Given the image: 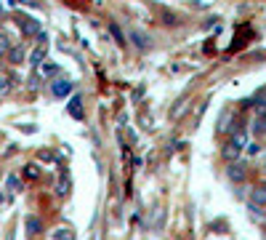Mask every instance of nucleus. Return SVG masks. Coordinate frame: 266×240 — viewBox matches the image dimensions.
<instances>
[{
    "mask_svg": "<svg viewBox=\"0 0 266 240\" xmlns=\"http://www.w3.org/2000/svg\"><path fill=\"white\" fill-rule=\"evenodd\" d=\"M264 173H266V163H264Z\"/></svg>",
    "mask_w": 266,
    "mask_h": 240,
    "instance_id": "nucleus-22",
    "label": "nucleus"
},
{
    "mask_svg": "<svg viewBox=\"0 0 266 240\" xmlns=\"http://www.w3.org/2000/svg\"><path fill=\"white\" fill-rule=\"evenodd\" d=\"M125 37H131L136 48H141V51H147V48H149V37L144 35V32H139V30H131Z\"/></svg>",
    "mask_w": 266,
    "mask_h": 240,
    "instance_id": "nucleus-8",
    "label": "nucleus"
},
{
    "mask_svg": "<svg viewBox=\"0 0 266 240\" xmlns=\"http://www.w3.org/2000/svg\"><path fill=\"white\" fill-rule=\"evenodd\" d=\"M83 102H80V96H72V102H69V115L72 118H77V120H83Z\"/></svg>",
    "mask_w": 266,
    "mask_h": 240,
    "instance_id": "nucleus-12",
    "label": "nucleus"
},
{
    "mask_svg": "<svg viewBox=\"0 0 266 240\" xmlns=\"http://www.w3.org/2000/svg\"><path fill=\"white\" fill-rule=\"evenodd\" d=\"M5 187H8V192H11V195H16V192L22 190V181H19V176H14V173H11V176L5 179Z\"/></svg>",
    "mask_w": 266,
    "mask_h": 240,
    "instance_id": "nucleus-15",
    "label": "nucleus"
},
{
    "mask_svg": "<svg viewBox=\"0 0 266 240\" xmlns=\"http://www.w3.org/2000/svg\"><path fill=\"white\" fill-rule=\"evenodd\" d=\"M0 35H3V30H0Z\"/></svg>",
    "mask_w": 266,
    "mask_h": 240,
    "instance_id": "nucleus-23",
    "label": "nucleus"
},
{
    "mask_svg": "<svg viewBox=\"0 0 266 240\" xmlns=\"http://www.w3.org/2000/svg\"><path fill=\"white\" fill-rule=\"evenodd\" d=\"M253 102H256L258 109H264V112H266V88H258L256 96H253Z\"/></svg>",
    "mask_w": 266,
    "mask_h": 240,
    "instance_id": "nucleus-16",
    "label": "nucleus"
},
{
    "mask_svg": "<svg viewBox=\"0 0 266 240\" xmlns=\"http://www.w3.org/2000/svg\"><path fill=\"white\" fill-rule=\"evenodd\" d=\"M250 131H253V136H266V112L264 109H256V118L250 123Z\"/></svg>",
    "mask_w": 266,
    "mask_h": 240,
    "instance_id": "nucleus-4",
    "label": "nucleus"
},
{
    "mask_svg": "<svg viewBox=\"0 0 266 240\" xmlns=\"http://www.w3.org/2000/svg\"><path fill=\"white\" fill-rule=\"evenodd\" d=\"M24 224H27V232H30L32 238H35V235H40V232H43V222H40L37 216H27V222H24Z\"/></svg>",
    "mask_w": 266,
    "mask_h": 240,
    "instance_id": "nucleus-9",
    "label": "nucleus"
},
{
    "mask_svg": "<svg viewBox=\"0 0 266 240\" xmlns=\"http://www.w3.org/2000/svg\"><path fill=\"white\" fill-rule=\"evenodd\" d=\"M226 176H229L232 181H237V184H242V181L248 179V168H245L242 163H229V168H226Z\"/></svg>",
    "mask_w": 266,
    "mask_h": 240,
    "instance_id": "nucleus-3",
    "label": "nucleus"
},
{
    "mask_svg": "<svg viewBox=\"0 0 266 240\" xmlns=\"http://www.w3.org/2000/svg\"><path fill=\"white\" fill-rule=\"evenodd\" d=\"M54 238L56 240H75V232H72V227H59L54 232Z\"/></svg>",
    "mask_w": 266,
    "mask_h": 240,
    "instance_id": "nucleus-14",
    "label": "nucleus"
},
{
    "mask_svg": "<svg viewBox=\"0 0 266 240\" xmlns=\"http://www.w3.org/2000/svg\"><path fill=\"white\" fill-rule=\"evenodd\" d=\"M43 59H45V43H40V45H37V48H35V54L30 56V62L35 64V67H40V64H43Z\"/></svg>",
    "mask_w": 266,
    "mask_h": 240,
    "instance_id": "nucleus-13",
    "label": "nucleus"
},
{
    "mask_svg": "<svg viewBox=\"0 0 266 240\" xmlns=\"http://www.w3.org/2000/svg\"><path fill=\"white\" fill-rule=\"evenodd\" d=\"M245 144H248V136H245V131H242V128H235L232 139L226 141V147H224V158L229 160V163H235V160L239 158V152L245 150Z\"/></svg>",
    "mask_w": 266,
    "mask_h": 240,
    "instance_id": "nucleus-1",
    "label": "nucleus"
},
{
    "mask_svg": "<svg viewBox=\"0 0 266 240\" xmlns=\"http://www.w3.org/2000/svg\"><path fill=\"white\" fill-rule=\"evenodd\" d=\"M107 30L112 32V37H115V40H118V45H125V43H128V37L122 35V30H120V27H118V24H115V22H109V24H107Z\"/></svg>",
    "mask_w": 266,
    "mask_h": 240,
    "instance_id": "nucleus-11",
    "label": "nucleus"
},
{
    "mask_svg": "<svg viewBox=\"0 0 266 240\" xmlns=\"http://www.w3.org/2000/svg\"><path fill=\"white\" fill-rule=\"evenodd\" d=\"M250 203L253 206H266V184H256L253 187V192H250Z\"/></svg>",
    "mask_w": 266,
    "mask_h": 240,
    "instance_id": "nucleus-6",
    "label": "nucleus"
},
{
    "mask_svg": "<svg viewBox=\"0 0 266 240\" xmlns=\"http://www.w3.org/2000/svg\"><path fill=\"white\" fill-rule=\"evenodd\" d=\"M250 213H253V219H264L266 216V211L261 208V206H253V203H250Z\"/></svg>",
    "mask_w": 266,
    "mask_h": 240,
    "instance_id": "nucleus-18",
    "label": "nucleus"
},
{
    "mask_svg": "<svg viewBox=\"0 0 266 240\" xmlns=\"http://www.w3.org/2000/svg\"><path fill=\"white\" fill-rule=\"evenodd\" d=\"M16 24H19V30H22L27 37H32V35H37V32H40V22H37V19H32V16H19Z\"/></svg>",
    "mask_w": 266,
    "mask_h": 240,
    "instance_id": "nucleus-2",
    "label": "nucleus"
},
{
    "mask_svg": "<svg viewBox=\"0 0 266 240\" xmlns=\"http://www.w3.org/2000/svg\"><path fill=\"white\" fill-rule=\"evenodd\" d=\"M24 176H27V179H37V176H40V168H37L35 163L24 166Z\"/></svg>",
    "mask_w": 266,
    "mask_h": 240,
    "instance_id": "nucleus-17",
    "label": "nucleus"
},
{
    "mask_svg": "<svg viewBox=\"0 0 266 240\" xmlns=\"http://www.w3.org/2000/svg\"><path fill=\"white\" fill-rule=\"evenodd\" d=\"M245 150H248V155H253V158H256V155L261 152V144H256V141H253V144H245Z\"/></svg>",
    "mask_w": 266,
    "mask_h": 240,
    "instance_id": "nucleus-19",
    "label": "nucleus"
},
{
    "mask_svg": "<svg viewBox=\"0 0 266 240\" xmlns=\"http://www.w3.org/2000/svg\"><path fill=\"white\" fill-rule=\"evenodd\" d=\"M51 91H54V96H69L72 94V80H67V77H59V80L51 83Z\"/></svg>",
    "mask_w": 266,
    "mask_h": 240,
    "instance_id": "nucleus-5",
    "label": "nucleus"
},
{
    "mask_svg": "<svg viewBox=\"0 0 266 240\" xmlns=\"http://www.w3.org/2000/svg\"><path fill=\"white\" fill-rule=\"evenodd\" d=\"M5 56H8L11 64H22L24 59H27V51H24V45H11Z\"/></svg>",
    "mask_w": 266,
    "mask_h": 240,
    "instance_id": "nucleus-7",
    "label": "nucleus"
},
{
    "mask_svg": "<svg viewBox=\"0 0 266 240\" xmlns=\"http://www.w3.org/2000/svg\"><path fill=\"white\" fill-rule=\"evenodd\" d=\"M8 48H11L8 37H5V35H0V54H8Z\"/></svg>",
    "mask_w": 266,
    "mask_h": 240,
    "instance_id": "nucleus-20",
    "label": "nucleus"
},
{
    "mask_svg": "<svg viewBox=\"0 0 266 240\" xmlns=\"http://www.w3.org/2000/svg\"><path fill=\"white\" fill-rule=\"evenodd\" d=\"M14 91V77L11 75H0V96H8Z\"/></svg>",
    "mask_w": 266,
    "mask_h": 240,
    "instance_id": "nucleus-10",
    "label": "nucleus"
},
{
    "mask_svg": "<svg viewBox=\"0 0 266 240\" xmlns=\"http://www.w3.org/2000/svg\"><path fill=\"white\" fill-rule=\"evenodd\" d=\"M56 192H59V195H67V192H69V179H61L59 181V190H56Z\"/></svg>",
    "mask_w": 266,
    "mask_h": 240,
    "instance_id": "nucleus-21",
    "label": "nucleus"
}]
</instances>
